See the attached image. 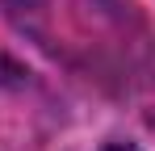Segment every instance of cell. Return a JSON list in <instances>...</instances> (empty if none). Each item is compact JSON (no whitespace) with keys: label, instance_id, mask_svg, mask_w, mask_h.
<instances>
[{"label":"cell","instance_id":"obj_1","mask_svg":"<svg viewBox=\"0 0 155 151\" xmlns=\"http://www.w3.org/2000/svg\"><path fill=\"white\" fill-rule=\"evenodd\" d=\"M105 151H138V147H134V143H109Z\"/></svg>","mask_w":155,"mask_h":151}]
</instances>
